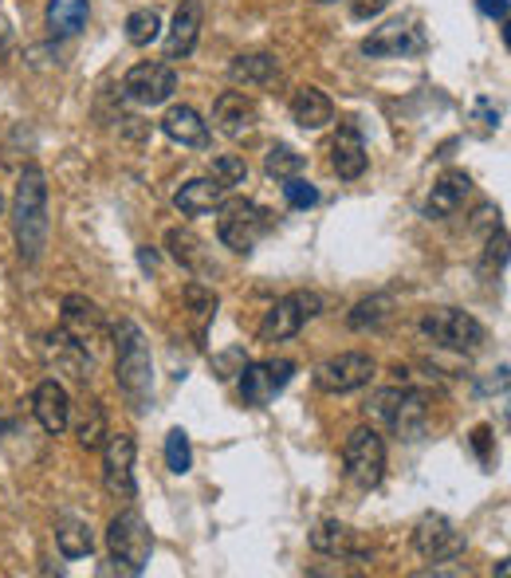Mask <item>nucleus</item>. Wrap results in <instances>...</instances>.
<instances>
[{
    "instance_id": "obj_1",
    "label": "nucleus",
    "mask_w": 511,
    "mask_h": 578,
    "mask_svg": "<svg viewBox=\"0 0 511 578\" xmlns=\"http://www.w3.org/2000/svg\"><path fill=\"white\" fill-rule=\"evenodd\" d=\"M12 233H16V252H21L24 264H36L51 237L48 177H43L40 165H24L21 169L16 197H12Z\"/></svg>"
},
{
    "instance_id": "obj_2",
    "label": "nucleus",
    "mask_w": 511,
    "mask_h": 578,
    "mask_svg": "<svg viewBox=\"0 0 511 578\" xmlns=\"http://www.w3.org/2000/svg\"><path fill=\"white\" fill-rule=\"evenodd\" d=\"M114 347H119V359H114L119 390L134 413H146L153 402V359L142 327L134 319H123L114 327Z\"/></svg>"
},
{
    "instance_id": "obj_3",
    "label": "nucleus",
    "mask_w": 511,
    "mask_h": 578,
    "mask_svg": "<svg viewBox=\"0 0 511 578\" xmlns=\"http://www.w3.org/2000/svg\"><path fill=\"white\" fill-rule=\"evenodd\" d=\"M366 413L386 429H394L398 437L413 441L425 429V417H429V393L413 390V386H389V390H378L370 398Z\"/></svg>"
},
{
    "instance_id": "obj_4",
    "label": "nucleus",
    "mask_w": 511,
    "mask_h": 578,
    "mask_svg": "<svg viewBox=\"0 0 511 578\" xmlns=\"http://www.w3.org/2000/svg\"><path fill=\"white\" fill-rule=\"evenodd\" d=\"M107 548H111V558L123 575H142L153 555V531L138 507H126L107 524Z\"/></svg>"
},
{
    "instance_id": "obj_5",
    "label": "nucleus",
    "mask_w": 511,
    "mask_h": 578,
    "mask_svg": "<svg viewBox=\"0 0 511 578\" xmlns=\"http://www.w3.org/2000/svg\"><path fill=\"white\" fill-rule=\"evenodd\" d=\"M272 225H276V217H272L264 205H256V201H248V197H236V201H225V205H221L216 237H221V244L225 248L248 256V252L272 233Z\"/></svg>"
},
{
    "instance_id": "obj_6",
    "label": "nucleus",
    "mask_w": 511,
    "mask_h": 578,
    "mask_svg": "<svg viewBox=\"0 0 511 578\" xmlns=\"http://www.w3.org/2000/svg\"><path fill=\"white\" fill-rule=\"evenodd\" d=\"M421 335L445 351H457V354H476L484 351V342H488V330H484L481 319H472L469 311L460 307H433L421 315Z\"/></svg>"
},
{
    "instance_id": "obj_7",
    "label": "nucleus",
    "mask_w": 511,
    "mask_h": 578,
    "mask_svg": "<svg viewBox=\"0 0 511 578\" xmlns=\"http://www.w3.org/2000/svg\"><path fill=\"white\" fill-rule=\"evenodd\" d=\"M342 465H347V480L358 488H378L386 476V441L374 425H358L354 434L342 444Z\"/></svg>"
},
{
    "instance_id": "obj_8",
    "label": "nucleus",
    "mask_w": 511,
    "mask_h": 578,
    "mask_svg": "<svg viewBox=\"0 0 511 578\" xmlns=\"http://www.w3.org/2000/svg\"><path fill=\"white\" fill-rule=\"evenodd\" d=\"M319 311H323V296H319V291H291V296L272 303V311L264 315V323H260V342L296 339Z\"/></svg>"
},
{
    "instance_id": "obj_9",
    "label": "nucleus",
    "mask_w": 511,
    "mask_h": 578,
    "mask_svg": "<svg viewBox=\"0 0 511 578\" xmlns=\"http://www.w3.org/2000/svg\"><path fill=\"white\" fill-rule=\"evenodd\" d=\"M240 378V402L252 410H264L276 393L287 390V382L296 378V362L291 359H267V362H245Z\"/></svg>"
},
{
    "instance_id": "obj_10",
    "label": "nucleus",
    "mask_w": 511,
    "mask_h": 578,
    "mask_svg": "<svg viewBox=\"0 0 511 578\" xmlns=\"http://www.w3.org/2000/svg\"><path fill=\"white\" fill-rule=\"evenodd\" d=\"M413 551L429 563H457L464 555V536L452 527L449 516L440 512H425V516L413 524Z\"/></svg>"
},
{
    "instance_id": "obj_11",
    "label": "nucleus",
    "mask_w": 511,
    "mask_h": 578,
    "mask_svg": "<svg viewBox=\"0 0 511 578\" xmlns=\"http://www.w3.org/2000/svg\"><path fill=\"white\" fill-rule=\"evenodd\" d=\"M134 444L130 434H107L102 441V488L114 495V500H134L138 485H134Z\"/></svg>"
},
{
    "instance_id": "obj_12",
    "label": "nucleus",
    "mask_w": 511,
    "mask_h": 578,
    "mask_svg": "<svg viewBox=\"0 0 511 578\" xmlns=\"http://www.w3.org/2000/svg\"><path fill=\"white\" fill-rule=\"evenodd\" d=\"M177 91V75L170 63H134L123 79V99L138 106H162Z\"/></svg>"
},
{
    "instance_id": "obj_13",
    "label": "nucleus",
    "mask_w": 511,
    "mask_h": 578,
    "mask_svg": "<svg viewBox=\"0 0 511 578\" xmlns=\"http://www.w3.org/2000/svg\"><path fill=\"white\" fill-rule=\"evenodd\" d=\"M370 378H374V359L362 351H347L315 366V386L323 393H354L370 386Z\"/></svg>"
},
{
    "instance_id": "obj_14",
    "label": "nucleus",
    "mask_w": 511,
    "mask_h": 578,
    "mask_svg": "<svg viewBox=\"0 0 511 578\" xmlns=\"http://www.w3.org/2000/svg\"><path fill=\"white\" fill-rule=\"evenodd\" d=\"M60 330H67L75 342H83L91 351V342H99L107 335V315L95 300L87 296H63L60 307Z\"/></svg>"
},
{
    "instance_id": "obj_15",
    "label": "nucleus",
    "mask_w": 511,
    "mask_h": 578,
    "mask_svg": "<svg viewBox=\"0 0 511 578\" xmlns=\"http://www.w3.org/2000/svg\"><path fill=\"white\" fill-rule=\"evenodd\" d=\"M256 123H260V114H256V103L248 99L245 91H225L213 103V126L225 138H233V142H245V138H252Z\"/></svg>"
},
{
    "instance_id": "obj_16",
    "label": "nucleus",
    "mask_w": 511,
    "mask_h": 578,
    "mask_svg": "<svg viewBox=\"0 0 511 578\" xmlns=\"http://www.w3.org/2000/svg\"><path fill=\"white\" fill-rule=\"evenodd\" d=\"M43 359H48L55 370L67 374L72 382H79V386L91 382V370H95L91 351H87L83 342H75L67 330H55V335H48V339H43Z\"/></svg>"
},
{
    "instance_id": "obj_17",
    "label": "nucleus",
    "mask_w": 511,
    "mask_h": 578,
    "mask_svg": "<svg viewBox=\"0 0 511 578\" xmlns=\"http://www.w3.org/2000/svg\"><path fill=\"white\" fill-rule=\"evenodd\" d=\"M421 48V32L409 21H386L382 28H374L362 40V52L370 60H398V55H409Z\"/></svg>"
},
{
    "instance_id": "obj_18",
    "label": "nucleus",
    "mask_w": 511,
    "mask_h": 578,
    "mask_svg": "<svg viewBox=\"0 0 511 578\" xmlns=\"http://www.w3.org/2000/svg\"><path fill=\"white\" fill-rule=\"evenodd\" d=\"M32 413H36V422H40L43 434L60 437L63 429H67V422H72V398H67L63 382L43 378V382L36 386V393H32Z\"/></svg>"
},
{
    "instance_id": "obj_19",
    "label": "nucleus",
    "mask_w": 511,
    "mask_h": 578,
    "mask_svg": "<svg viewBox=\"0 0 511 578\" xmlns=\"http://www.w3.org/2000/svg\"><path fill=\"white\" fill-rule=\"evenodd\" d=\"M311 548L319 551V555H331V558H350V563H362V558H370V548L358 539L354 527L338 524V519H323V524L311 531Z\"/></svg>"
},
{
    "instance_id": "obj_20",
    "label": "nucleus",
    "mask_w": 511,
    "mask_h": 578,
    "mask_svg": "<svg viewBox=\"0 0 511 578\" xmlns=\"http://www.w3.org/2000/svg\"><path fill=\"white\" fill-rule=\"evenodd\" d=\"M469 193H472V177L464 174V169H449V174H440L437 181H433L429 201H425V217L429 221L457 217L460 209H464V201H469Z\"/></svg>"
},
{
    "instance_id": "obj_21",
    "label": "nucleus",
    "mask_w": 511,
    "mask_h": 578,
    "mask_svg": "<svg viewBox=\"0 0 511 578\" xmlns=\"http://www.w3.org/2000/svg\"><path fill=\"white\" fill-rule=\"evenodd\" d=\"M366 142H362V130L354 123H342L338 126L335 142H331V165H335V174L342 181H358V177L366 174Z\"/></svg>"
},
{
    "instance_id": "obj_22",
    "label": "nucleus",
    "mask_w": 511,
    "mask_h": 578,
    "mask_svg": "<svg viewBox=\"0 0 511 578\" xmlns=\"http://www.w3.org/2000/svg\"><path fill=\"white\" fill-rule=\"evenodd\" d=\"M201 24H204V4L201 0H182L170 36H165V60H185L194 55L197 40H201Z\"/></svg>"
},
{
    "instance_id": "obj_23",
    "label": "nucleus",
    "mask_w": 511,
    "mask_h": 578,
    "mask_svg": "<svg viewBox=\"0 0 511 578\" xmlns=\"http://www.w3.org/2000/svg\"><path fill=\"white\" fill-rule=\"evenodd\" d=\"M225 201H228V186L225 181H216V177H194V181H185L174 193L177 213H185V217L213 213V209H221Z\"/></svg>"
},
{
    "instance_id": "obj_24",
    "label": "nucleus",
    "mask_w": 511,
    "mask_h": 578,
    "mask_svg": "<svg viewBox=\"0 0 511 578\" xmlns=\"http://www.w3.org/2000/svg\"><path fill=\"white\" fill-rule=\"evenodd\" d=\"M162 135L177 146H189V150H209V123H204L201 114L194 106H170L162 118Z\"/></svg>"
},
{
    "instance_id": "obj_25",
    "label": "nucleus",
    "mask_w": 511,
    "mask_h": 578,
    "mask_svg": "<svg viewBox=\"0 0 511 578\" xmlns=\"http://www.w3.org/2000/svg\"><path fill=\"white\" fill-rule=\"evenodd\" d=\"M291 118H296L303 130H323L327 123H335V103H331L327 91L319 87H299L291 95Z\"/></svg>"
},
{
    "instance_id": "obj_26",
    "label": "nucleus",
    "mask_w": 511,
    "mask_h": 578,
    "mask_svg": "<svg viewBox=\"0 0 511 578\" xmlns=\"http://www.w3.org/2000/svg\"><path fill=\"white\" fill-rule=\"evenodd\" d=\"M228 79L236 87H272L279 79V60L267 52H256V55H236L228 63Z\"/></svg>"
},
{
    "instance_id": "obj_27",
    "label": "nucleus",
    "mask_w": 511,
    "mask_h": 578,
    "mask_svg": "<svg viewBox=\"0 0 511 578\" xmlns=\"http://www.w3.org/2000/svg\"><path fill=\"white\" fill-rule=\"evenodd\" d=\"M91 0H48V28L55 40H72L87 28Z\"/></svg>"
},
{
    "instance_id": "obj_28",
    "label": "nucleus",
    "mask_w": 511,
    "mask_h": 578,
    "mask_svg": "<svg viewBox=\"0 0 511 578\" xmlns=\"http://www.w3.org/2000/svg\"><path fill=\"white\" fill-rule=\"evenodd\" d=\"M185 307H189V323H194V335L197 342L204 347V335H209V323L216 319V307H221V300H216L213 288H204V284H185Z\"/></svg>"
},
{
    "instance_id": "obj_29",
    "label": "nucleus",
    "mask_w": 511,
    "mask_h": 578,
    "mask_svg": "<svg viewBox=\"0 0 511 578\" xmlns=\"http://www.w3.org/2000/svg\"><path fill=\"white\" fill-rule=\"evenodd\" d=\"M165 248H170V256H174L182 268L197 272V276L209 272V256H204L201 237H194L189 228H170V233H165Z\"/></svg>"
},
{
    "instance_id": "obj_30",
    "label": "nucleus",
    "mask_w": 511,
    "mask_h": 578,
    "mask_svg": "<svg viewBox=\"0 0 511 578\" xmlns=\"http://www.w3.org/2000/svg\"><path fill=\"white\" fill-rule=\"evenodd\" d=\"M55 548H60L63 558H87L95 551L91 527L75 516H63L60 524H55Z\"/></svg>"
},
{
    "instance_id": "obj_31",
    "label": "nucleus",
    "mask_w": 511,
    "mask_h": 578,
    "mask_svg": "<svg viewBox=\"0 0 511 578\" xmlns=\"http://www.w3.org/2000/svg\"><path fill=\"white\" fill-rule=\"evenodd\" d=\"M389 319H394V296H386V291L354 303V311L347 315L350 330H382Z\"/></svg>"
},
{
    "instance_id": "obj_32",
    "label": "nucleus",
    "mask_w": 511,
    "mask_h": 578,
    "mask_svg": "<svg viewBox=\"0 0 511 578\" xmlns=\"http://www.w3.org/2000/svg\"><path fill=\"white\" fill-rule=\"evenodd\" d=\"M158 36H162V16H158V9H138L126 16V40H130L134 48H150Z\"/></svg>"
},
{
    "instance_id": "obj_33",
    "label": "nucleus",
    "mask_w": 511,
    "mask_h": 578,
    "mask_svg": "<svg viewBox=\"0 0 511 578\" xmlns=\"http://www.w3.org/2000/svg\"><path fill=\"white\" fill-rule=\"evenodd\" d=\"M303 154L299 150H291V146H284V142H276L272 150L264 154V169L272 177H279V181H287V177H299L303 174Z\"/></svg>"
},
{
    "instance_id": "obj_34",
    "label": "nucleus",
    "mask_w": 511,
    "mask_h": 578,
    "mask_svg": "<svg viewBox=\"0 0 511 578\" xmlns=\"http://www.w3.org/2000/svg\"><path fill=\"white\" fill-rule=\"evenodd\" d=\"M503 268H508V228L496 225L488 233V248H484V260H481V276L496 279V276H503Z\"/></svg>"
},
{
    "instance_id": "obj_35",
    "label": "nucleus",
    "mask_w": 511,
    "mask_h": 578,
    "mask_svg": "<svg viewBox=\"0 0 511 578\" xmlns=\"http://www.w3.org/2000/svg\"><path fill=\"white\" fill-rule=\"evenodd\" d=\"M107 413H102V405L99 402H91L87 405V413H83V422H79V429H75V437H79V444L87 449V453H95V449H102V441H107Z\"/></svg>"
},
{
    "instance_id": "obj_36",
    "label": "nucleus",
    "mask_w": 511,
    "mask_h": 578,
    "mask_svg": "<svg viewBox=\"0 0 511 578\" xmlns=\"http://www.w3.org/2000/svg\"><path fill=\"white\" fill-rule=\"evenodd\" d=\"M165 465L174 476H185L194 468V449H189V434L185 429H170L165 434Z\"/></svg>"
},
{
    "instance_id": "obj_37",
    "label": "nucleus",
    "mask_w": 511,
    "mask_h": 578,
    "mask_svg": "<svg viewBox=\"0 0 511 578\" xmlns=\"http://www.w3.org/2000/svg\"><path fill=\"white\" fill-rule=\"evenodd\" d=\"M213 177H216V181H225L228 189L245 186V181H248V162H245V158H236V154L213 158Z\"/></svg>"
},
{
    "instance_id": "obj_38",
    "label": "nucleus",
    "mask_w": 511,
    "mask_h": 578,
    "mask_svg": "<svg viewBox=\"0 0 511 578\" xmlns=\"http://www.w3.org/2000/svg\"><path fill=\"white\" fill-rule=\"evenodd\" d=\"M245 362H248L245 347H228V351L213 354V374L221 378V382H233L236 374L245 370Z\"/></svg>"
},
{
    "instance_id": "obj_39",
    "label": "nucleus",
    "mask_w": 511,
    "mask_h": 578,
    "mask_svg": "<svg viewBox=\"0 0 511 578\" xmlns=\"http://www.w3.org/2000/svg\"><path fill=\"white\" fill-rule=\"evenodd\" d=\"M284 197L291 209H311L319 205V189L311 186V181H303V177H287L284 181Z\"/></svg>"
},
{
    "instance_id": "obj_40",
    "label": "nucleus",
    "mask_w": 511,
    "mask_h": 578,
    "mask_svg": "<svg viewBox=\"0 0 511 578\" xmlns=\"http://www.w3.org/2000/svg\"><path fill=\"white\" fill-rule=\"evenodd\" d=\"M472 449H476V456H481L484 465H488V461H491V429H488V425H481V429L472 434Z\"/></svg>"
},
{
    "instance_id": "obj_41",
    "label": "nucleus",
    "mask_w": 511,
    "mask_h": 578,
    "mask_svg": "<svg viewBox=\"0 0 511 578\" xmlns=\"http://www.w3.org/2000/svg\"><path fill=\"white\" fill-rule=\"evenodd\" d=\"M476 9L484 12V16H491V21H508V0H476Z\"/></svg>"
},
{
    "instance_id": "obj_42",
    "label": "nucleus",
    "mask_w": 511,
    "mask_h": 578,
    "mask_svg": "<svg viewBox=\"0 0 511 578\" xmlns=\"http://www.w3.org/2000/svg\"><path fill=\"white\" fill-rule=\"evenodd\" d=\"M386 4H389V0H354V9H350V12H354L358 21H370V16H378Z\"/></svg>"
},
{
    "instance_id": "obj_43",
    "label": "nucleus",
    "mask_w": 511,
    "mask_h": 578,
    "mask_svg": "<svg viewBox=\"0 0 511 578\" xmlns=\"http://www.w3.org/2000/svg\"><path fill=\"white\" fill-rule=\"evenodd\" d=\"M503 390H508V366H500V370H496V378L481 382V393H503Z\"/></svg>"
},
{
    "instance_id": "obj_44",
    "label": "nucleus",
    "mask_w": 511,
    "mask_h": 578,
    "mask_svg": "<svg viewBox=\"0 0 511 578\" xmlns=\"http://www.w3.org/2000/svg\"><path fill=\"white\" fill-rule=\"evenodd\" d=\"M4 48H9V24L0 21V52H4Z\"/></svg>"
},
{
    "instance_id": "obj_45",
    "label": "nucleus",
    "mask_w": 511,
    "mask_h": 578,
    "mask_svg": "<svg viewBox=\"0 0 511 578\" xmlns=\"http://www.w3.org/2000/svg\"><path fill=\"white\" fill-rule=\"evenodd\" d=\"M0 437H4V422H0Z\"/></svg>"
},
{
    "instance_id": "obj_46",
    "label": "nucleus",
    "mask_w": 511,
    "mask_h": 578,
    "mask_svg": "<svg viewBox=\"0 0 511 578\" xmlns=\"http://www.w3.org/2000/svg\"><path fill=\"white\" fill-rule=\"evenodd\" d=\"M319 4H331V0H319Z\"/></svg>"
}]
</instances>
